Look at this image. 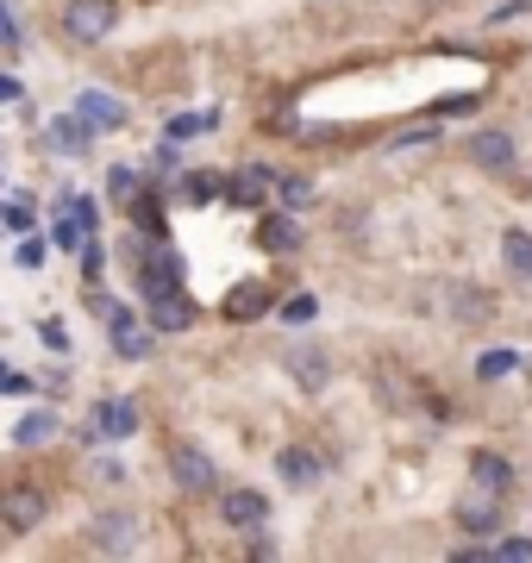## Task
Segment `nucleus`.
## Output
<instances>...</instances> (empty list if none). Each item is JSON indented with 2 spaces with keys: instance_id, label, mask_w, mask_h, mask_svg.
<instances>
[{
  "instance_id": "f3484780",
  "label": "nucleus",
  "mask_w": 532,
  "mask_h": 563,
  "mask_svg": "<svg viewBox=\"0 0 532 563\" xmlns=\"http://www.w3.org/2000/svg\"><path fill=\"white\" fill-rule=\"evenodd\" d=\"M501 263H508L513 282H532V232L508 225V232H501Z\"/></svg>"
},
{
  "instance_id": "f257e3e1",
  "label": "nucleus",
  "mask_w": 532,
  "mask_h": 563,
  "mask_svg": "<svg viewBox=\"0 0 532 563\" xmlns=\"http://www.w3.org/2000/svg\"><path fill=\"white\" fill-rule=\"evenodd\" d=\"M44 514H51V495H44L38 483H13V488H0V526L7 532H38Z\"/></svg>"
},
{
  "instance_id": "c756f323",
  "label": "nucleus",
  "mask_w": 532,
  "mask_h": 563,
  "mask_svg": "<svg viewBox=\"0 0 532 563\" xmlns=\"http://www.w3.org/2000/svg\"><path fill=\"white\" fill-rule=\"evenodd\" d=\"M489 558H495V563H527V558H532V539H501Z\"/></svg>"
},
{
  "instance_id": "4468645a",
  "label": "nucleus",
  "mask_w": 532,
  "mask_h": 563,
  "mask_svg": "<svg viewBox=\"0 0 532 563\" xmlns=\"http://www.w3.org/2000/svg\"><path fill=\"white\" fill-rule=\"evenodd\" d=\"M220 313L225 320H257V313H269V288L264 282H239V288L220 301Z\"/></svg>"
},
{
  "instance_id": "2eb2a0df",
  "label": "nucleus",
  "mask_w": 532,
  "mask_h": 563,
  "mask_svg": "<svg viewBox=\"0 0 532 563\" xmlns=\"http://www.w3.org/2000/svg\"><path fill=\"white\" fill-rule=\"evenodd\" d=\"M95 432H101V439H132V432H138V407L132 401H101L95 407Z\"/></svg>"
},
{
  "instance_id": "7ed1b4c3",
  "label": "nucleus",
  "mask_w": 532,
  "mask_h": 563,
  "mask_svg": "<svg viewBox=\"0 0 532 563\" xmlns=\"http://www.w3.org/2000/svg\"><path fill=\"white\" fill-rule=\"evenodd\" d=\"M113 25H120V7H113V0H69V7H63V32L76 44H101Z\"/></svg>"
},
{
  "instance_id": "39448f33",
  "label": "nucleus",
  "mask_w": 532,
  "mask_h": 563,
  "mask_svg": "<svg viewBox=\"0 0 532 563\" xmlns=\"http://www.w3.org/2000/svg\"><path fill=\"white\" fill-rule=\"evenodd\" d=\"M464 157H470L476 169H489V176H508L513 169V139L501 132V125H483V132L464 139Z\"/></svg>"
},
{
  "instance_id": "a211bd4d",
  "label": "nucleus",
  "mask_w": 532,
  "mask_h": 563,
  "mask_svg": "<svg viewBox=\"0 0 532 563\" xmlns=\"http://www.w3.org/2000/svg\"><path fill=\"white\" fill-rule=\"evenodd\" d=\"M451 320L457 325H483L489 320V295L470 288V282H457V288H451Z\"/></svg>"
},
{
  "instance_id": "7c9ffc66",
  "label": "nucleus",
  "mask_w": 532,
  "mask_h": 563,
  "mask_svg": "<svg viewBox=\"0 0 532 563\" xmlns=\"http://www.w3.org/2000/svg\"><path fill=\"white\" fill-rule=\"evenodd\" d=\"M38 339L51 344V351H57V357H63V351H69V332H63L57 320H44V325H38Z\"/></svg>"
},
{
  "instance_id": "dca6fc26",
  "label": "nucleus",
  "mask_w": 532,
  "mask_h": 563,
  "mask_svg": "<svg viewBox=\"0 0 532 563\" xmlns=\"http://www.w3.org/2000/svg\"><path fill=\"white\" fill-rule=\"evenodd\" d=\"M257 244H264L269 257H288L301 244V225L288 220V213H269V220H257Z\"/></svg>"
},
{
  "instance_id": "1a4fd4ad",
  "label": "nucleus",
  "mask_w": 532,
  "mask_h": 563,
  "mask_svg": "<svg viewBox=\"0 0 532 563\" xmlns=\"http://www.w3.org/2000/svg\"><path fill=\"white\" fill-rule=\"evenodd\" d=\"M188 325H195V301H188L182 288L151 295V332H188Z\"/></svg>"
},
{
  "instance_id": "cd10ccee",
  "label": "nucleus",
  "mask_w": 532,
  "mask_h": 563,
  "mask_svg": "<svg viewBox=\"0 0 532 563\" xmlns=\"http://www.w3.org/2000/svg\"><path fill=\"white\" fill-rule=\"evenodd\" d=\"M269 188L282 195V207H308V201H313V181H308V176H276Z\"/></svg>"
},
{
  "instance_id": "72a5a7b5",
  "label": "nucleus",
  "mask_w": 532,
  "mask_h": 563,
  "mask_svg": "<svg viewBox=\"0 0 532 563\" xmlns=\"http://www.w3.org/2000/svg\"><path fill=\"white\" fill-rule=\"evenodd\" d=\"M32 225V213H25V201H7V232H25Z\"/></svg>"
},
{
  "instance_id": "bb28decb",
  "label": "nucleus",
  "mask_w": 532,
  "mask_h": 563,
  "mask_svg": "<svg viewBox=\"0 0 532 563\" xmlns=\"http://www.w3.org/2000/svg\"><path fill=\"white\" fill-rule=\"evenodd\" d=\"M132 207H138V232H144V239H157V244H164V232H169V225H164V207L151 201V195H138Z\"/></svg>"
},
{
  "instance_id": "473e14b6",
  "label": "nucleus",
  "mask_w": 532,
  "mask_h": 563,
  "mask_svg": "<svg viewBox=\"0 0 532 563\" xmlns=\"http://www.w3.org/2000/svg\"><path fill=\"white\" fill-rule=\"evenodd\" d=\"M76 225H82V220H76ZM76 225H69V220H57V225H51V239H57V251H69V244L82 239V232H76Z\"/></svg>"
},
{
  "instance_id": "5701e85b",
  "label": "nucleus",
  "mask_w": 532,
  "mask_h": 563,
  "mask_svg": "<svg viewBox=\"0 0 532 563\" xmlns=\"http://www.w3.org/2000/svg\"><path fill=\"white\" fill-rule=\"evenodd\" d=\"M220 195H225V176H213V169H195V176L182 181V201H195V207L220 201Z\"/></svg>"
},
{
  "instance_id": "f03ea898",
  "label": "nucleus",
  "mask_w": 532,
  "mask_h": 563,
  "mask_svg": "<svg viewBox=\"0 0 532 563\" xmlns=\"http://www.w3.org/2000/svg\"><path fill=\"white\" fill-rule=\"evenodd\" d=\"M169 476H176V488H188V495H207V488L220 483V463L207 457L195 439H169Z\"/></svg>"
},
{
  "instance_id": "c85d7f7f",
  "label": "nucleus",
  "mask_w": 532,
  "mask_h": 563,
  "mask_svg": "<svg viewBox=\"0 0 532 563\" xmlns=\"http://www.w3.org/2000/svg\"><path fill=\"white\" fill-rule=\"evenodd\" d=\"M313 313H320V301H313V295H288V301H282V320L288 325H313Z\"/></svg>"
},
{
  "instance_id": "9d476101",
  "label": "nucleus",
  "mask_w": 532,
  "mask_h": 563,
  "mask_svg": "<svg viewBox=\"0 0 532 563\" xmlns=\"http://www.w3.org/2000/svg\"><path fill=\"white\" fill-rule=\"evenodd\" d=\"M138 288H144V301H151V295H169V288H182V257H176V251H157V257H144Z\"/></svg>"
},
{
  "instance_id": "6e6552de",
  "label": "nucleus",
  "mask_w": 532,
  "mask_h": 563,
  "mask_svg": "<svg viewBox=\"0 0 532 563\" xmlns=\"http://www.w3.org/2000/svg\"><path fill=\"white\" fill-rule=\"evenodd\" d=\"M282 363H288V376L308 388V395H320V388L332 383V363H326V351H320V344H288Z\"/></svg>"
},
{
  "instance_id": "aec40b11",
  "label": "nucleus",
  "mask_w": 532,
  "mask_h": 563,
  "mask_svg": "<svg viewBox=\"0 0 532 563\" xmlns=\"http://www.w3.org/2000/svg\"><path fill=\"white\" fill-rule=\"evenodd\" d=\"M269 181H276V176H269V169H239V176L225 181V195H232V201H239V207H264Z\"/></svg>"
},
{
  "instance_id": "2f4dec72",
  "label": "nucleus",
  "mask_w": 532,
  "mask_h": 563,
  "mask_svg": "<svg viewBox=\"0 0 532 563\" xmlns=\"http://www.w3.org/2000/svg\"><path fill=\"white\" fill-rule=\"evenodd\" d=\"M25 388H32V383H25L20 369H13V363H0V395H25Z\"/></svg>"
},
{
  "instance_id": "f8f14e48",
  "label": "nucleus",
  "mask_w": 532,
  "mask_h": 563,
  "mask_svg": "<svg viewBox=\"0 0 532 563\" xmlns=\"http://www.w3.org/2000/svg\"><path fill=\"white\" fill-rule=\"evenodd\" d=\"M76 113L88 120V132H120L125 125V101H113V95H101V88H88L82 101H76Z\"/></svg>"
},
{
  "instance_id": "b1692460",
  "label": "nucleus",
  "mask_w": 532,
  "mask_h": 563,
  "mask_svg": "<svg viewBox=\"0 0 532 563\" xmlns=\"http://www.w3.org/2000/svg\"><path fill=\"white\" fill-rule=\"evenodd\" d=\"M213 125H220L213 107H207V113H176V120H169V139H201V132H213Z\"/></svg>"
},
{
  "instance_id": "423d86ee",
  "label": "nucleus",
  "mask_w": 532,
  "mask_h": 563,
  "mask_svg": "<svg viewBox=\"0 0 532 563\" xmlns=\"http://www.w3.org/2000/svg\"><path fill=\"white\" fill-rule=\"evenodd\" d=\"M220 514H225V526H232V532H257V526L269 520V495H264V488H225Z\"/></svg>"
},
{
  "instance_id": "20e7f679",
  "label": "nucleus",
  "mask_w": 532,
  "mask_h": 563,
  "mask_svg": "<svg viewBox=\"0 0 532 563\" xmlns=\"http://www.w3.org/2000/svg\"><path fill=\"white\" fill-rule=\"evenodd\" d=\"M457 526L470 532V539H489V532H501V495H489V488H464L457 495Z\"/></svg>"
},
{
  "instance_id": "a878e982",
  "label": "nucleus",
  "mask_w": 532,
  "mask_h": 563,
  "mask_svg": "<svg viewBox=\"0 0 532 563\" xmlns=\"http://www.w3.org/2000/svg\"><path fill=\"white\" fill-rule=\"evenodd\" d=\"M107 195H113V201H138L144 195V181H138V169H107Z\"/></svg>"
},
{
  "instance_id": "c9c22d12",
  "label": "nucleus",
  "mask_w": 532,
  "mask_h": 563,
  "mask_svg": "<svg viewBox=\"0 0 532 563\" xmlns=\"http://www.w3.org/2000/svg\"><path fill=\"white\" fill-rule=\"evenodd\" d=\"M95 476H101V483H125V463L107 457V463H95Z\"/></svg>"
},
{
  "instance_id": "f704fd0d",
  "label": "nucleus",
  "mask_w": 532,
  "mask_h": 563,
  "mask_svg": "<svg viewBox=\"0 0 532 563\" xmlns=\"http://www.w3.org/2000/svg\"><path fill=\"white\" fill-rule=\"evenodd\" d=\"M38 263H44V244L25 239V244H20V269H38Z\"/></svg>"
},
{
  "instance_id": "e433bc0d",
  "label": "nucleus",
  "mask_w": 532,
  "mask_h": 563,
  "mask_svg": "<svg viewBox=\"0 0 532 563\" xmlns=\"http://www.w3.org/2000/svg\"><path fill=\"white\" fill-rule=\"evenodd\" d=\"M0 101H20V81L13 76H0Z\"/></svg>"
},
{
  "instance_id": "ddd939ff",
  "label": "nucleus",
  "mask_w": 532,
  "mask_h": 563,
  "mask_svg": "<svg viewBox=\"0 0 532 563\" xmlns=\"http://www.w3.org/2000/svg\"><path fill=\"white\" fill-rule=\"evenodd\" d=\"M470 483L489 488V495H508L513 488V463L501 451H470Z\"/></svg>"
},
{
  "instance_id": "0eeeda50",
  "label": "nucleus",
  "mask_w": 532,
  "mask_h": 563,
  "mask_svg": "<svg viewBox=\"0 0 532 563\" xmlns=\"http://www.w3.org/2000/svg\"><path fill=\"white\" fill-rule=\"evenodd\" d=\"M95 307L107 313V332H113V344H120V357H144V351H151V332H138V320H132V307L125 301L95 295Z\"/></svg>"
},
{
  "instance_id": "412c9836",
  "label": "nucleus",
  "mask_w": 532,
  "mask_h": 563,
  "mask_svg": "<svg viewBox=\"0 0 532 563\" xmlns=\"http://www.w3.org/2000/svg\"><path fill=\"white\" fill-rule=\"evenodd\" d=\"M51 144H57L63 157H82V151H88V120H82V113L57 120V125H51Z\"/></svg>"
},
{
  "instance_id": "6ab92c4d",
  "label": "nucleus",
  "mask_w": 532,
  "mask_h": 563,
  "mask_svg": "<svg viewBox=\"0 0 532 563\" xmlns=\"http://www.w3.org/2000/svg\"><path fill=\"white\" fill-rule=\"evenodd\" d=\"M88 539L101 544V551H132V544H138V532H132V520H125V514H101Z\"/></svg>"
},
{
  "instance_id": "4be33fe9",
  "label": "nucleus",
  "mask_w": 532,
  "mask_h": 563,
  "mask_svg": "<svg viewBox=\"0 0 532 563\" xmlns=\"http://www.w3.org/2000/svg\"><path fill=\"white\" fill-rule=\"evenodd\" d=\"M57 413H51V407H38V413H25V420L20 426H13V444H25V451H32V444H44V439H51V432H57Z\"/></svg>"
},
{
  "instance_id": "393cba45",
  "label": "nucleus",
  "mask_w": 532,
  "mask_h": 563,
  "mask_svg": "<svg viewBox=\"0 0 532 563\" xmlns=\"http://www.w3.org/2000/svg\"><path fill=\"white\" fill-rule=\"evenodd\" d=\"M513 369H520V351H483V363H476L483 383H501V376H513Z\"/></svg>"
},
{
  "instance_id": "9b49d317",
  "label": "nucleus",
  "mask_w": 532,
  "mask_h": 563,
  "mask_svg": "<svg viewBox=\"0 0 532 563\" xmlns=\"http://www.w3.org/2000/svg\"><path fill=\"white\" fill-rule=\"evenodd\" d=\"M276 476H282L288 488H313V483H320V451H308V444H282Z\"/></svg>"
}]
</instances>
